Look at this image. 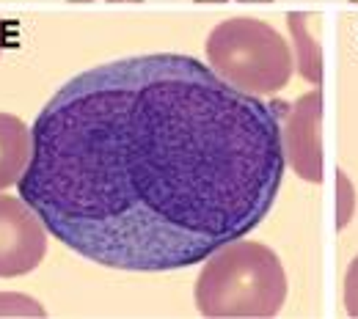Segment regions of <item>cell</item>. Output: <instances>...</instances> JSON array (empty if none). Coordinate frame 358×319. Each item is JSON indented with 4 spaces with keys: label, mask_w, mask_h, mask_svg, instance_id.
I'll return each instance as SVG.
<instances>
[{
    "label": "cell",
    "mask_w": 358,
    "mask_h": 319,
    "mask_svg": "<svg viewBox=\"0 0 358 319\" xmlns=\"http://www.w3.org/2000/svg\"><path fill=\"white\" fill-rule=\"evenodd\" d=\"M281 107L179 52L99 64L36 116L17 190L94 265L193 267L270 215L287 168Z\"/></svg>",
    "instance_id": "1"
},
{
    "label": "cell",
    "mask_w": 358,
    "mask_h": 319,
    "mask_svg": "<svg viewBox=\"0 0 358 319\" xmlns=\"http://www.w3.org/2000/svg\"><path fill=\"white\" fill-rule=\"evenodd\" d=\"M193 297L201 317L268 319L287 300V273L268 245L243 237L204 259Z\"/></svg>",
    "instance_id": "2"
},
{
    "label": "cell",
    "mask_w": 358,
    "mask_h": 319,
    "mask_svg": "<svg viewBox=\"0 0 358 319\" xmlns=\"http://www.w3.org/2000/svg\"><path fill=\"white\" fill-rule=\"evenodd\" d=\"M207 64L234 89L254 96L278 94L292 77V50L262 20L231 17L207 36Z\"/></svg>",
    "instance_id": "3"
},
{
    "label": "cell",
    "mask_w": 358,
    "mask_h": 319,
    "mask_svg": "<svg viewBox=\"0 0 358 319\" xmlns=\"http://www.w3.org/2000/svg\"><path fill=\"white\" fill-rule=\"evenodd\" d=\"M47 253V226L17 195H0V278L34 273Z\"/></svg>",
    "instance_id": "4"
},
{
    "label": "cell",
    "mask_w": 358,
    "mask_h": 319,
    "mask_svg": "<svg viewBox=\"0 0 358 319\" xmlns=\"http://www.w3.org/2000/svg\"><path fill=\"white\" fill-rule=\"evenodd\" d=\"M284 149L303 182H322V94H303L289 113Z\"/></svg>",
    "instance_id": "5"
},
{
    "label": "cell",
    "mask_w": 358,
    "mask_h": 319,
    "mask_svg": "<svg viewBox=\"0 0 358 319\" xmlns=\"http://www.w3.org/2000/svg\"><path fill=\"white\" fill-rule=\"evenodd\" d=\"M31 130L22 119L0 113V190L11 187L22 179L31 163Z\"/></svg>",
    "instance_id": "6"
},
{
    "label": "cell",
    "mask_w": 358,
    "mask_h": 319,
    "mask_svg": "<svg viewBox=\"0 0 358 319\" xmlns=\"http://www.w3.org/2000/svg\"><path fill=\"white\" fill-rule=\"evenodd\" d=\"M317 14L312 11H292L287 14V25L295 42V52H298V72L306 83L320 86L322 83V50L320 42L314 39V25H317Z\"/></svg>",
    "instance_id": "7"
},
{
    "label": "cell",
    "mask_w": 358,
    "mask_h": 319,
    "mask_svg": "<svg viewBox=\"0 0 358 319\" xmlns=\"http://www.w3.org/2000/svg\"><path fill=\"white\" fill-rule=\"evenodd\" d=\"M353 209H356L353 184H350L345 171H336V231H342V228L350 223Z\"/></svg>",
    "instance_id": "8"
},
{
    "label": "cell",
    "mask_w": 358,
    "mask_h": 319,
    "mask_svg": "<svg viewBox=\"0 0 358 319\" xmlns=\"http://www.w3.org/2000/svg\"><path fill=\"white\" fill-rule=\"evenodd\" d=\"M3 314H20V317H45L42 306L25 295H0V317Z\"/></svg>",
    "instance_id": "9"
},
{
    "label": "cell",
    "mask_w": 358,
    "mask_h": 319,
    "mask_svg": "<svg viewBox=\"0 0 358 319\" xmlns=\"http://www.w3.org/2000/svg\"><path fill=\"white\" fill-rule=\"evenodd\" d=\"M345 309L350 317H358V256L345 273Z\"/></svg>",
    "instance_id": "10"
},
{
    "label": "cell",
    "mask_w": 358,
    "mask_h": 319,
    "mask_svg": "<svg viewBox=\"0 0 358 319\" xmlns=\"http://www.w3.org/2000/svg\"><path fill=\"white\" fill-rule=\"evenodd\" d=\"M108 3H141V0H108Z\"/></svg>",
    "instance_id": "11"
},
{
    "label": "cell",
    "mask_w": 358,
    "mask_h": 319,
    "mask_svg": "<svg viewBox=\"0 0 358 319\" xmlns=\"http://www.w3.org/2000/svg\"><path fill=\"white\" fill-rule=\"evenodd\" d=\"M240 3H273V0H240Z\"/></svg>",
    "instance_id": "12"
},
{
    "label": "cell",
    "mask_w": 358,
    "mask_h": 319,
    "mask_svg": "<svg viewBox=\"0 0 358 319\" xmlns=\"http://www.w3.org/2000/svg\"><path fill=\"white\" fill-rule=\"evenodd\" d=\"M196 3H226V0H196Z\"/></svg>",
    "instance_id": "13"
},
{
    "label": "cell",
    "mask_w": 358,
    "mask_h": 319,
    "mask_svg": "<svg viewBox=\"0 0 358 319\" xmlns=\"http://www.w3.org/2000/svg\"><path fill=\"white\" fill-rule=\"evenodd\" d=\"M350 3H358V0H350Z\"/></svg>",
    "instance_id": "14"
}]
</instances>
